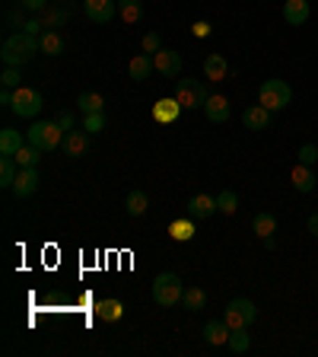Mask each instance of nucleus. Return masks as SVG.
I'll return each instance as SVG.
<instances>
[{
	"mask_svg": "<svg viewBox=\"0 0 318 357\" xmlns=\"http://www.w3.org/2000/svg\"><path fill=\"white\" fill-rule=\"evenodd\" d=\"M175 99L182 102V109H204V102L210 99L207 86L198 80H191V77H182V80H175Z\"/></svg>",
	"mask_w": 318,
	"mask_h": 357,
	"instance_id": "7",
	"label": "nucleus"
},
{
	"mask_svg": "<svg viewBox=\"0 0 318 357\" xmlns=\"http://www.w3.org/2000/svg\"><path fill=\"white\" fill-rule=\"evenodd\" d=\"M194 217H178V220H172L169 223V236L175 239V243H188V239L194 236Z\"/></svg>",
	"mask_w": 318,
	"mask_h": 357,
	"instance_id": "26",
	"label": "nucleus"
},
{
	"mask_svg": "<svg viewBox=\"0 0 318 357\" xmlns=\"http://www.w3.org/2000/svg\"><path fill=\"white\" fill-rule=\"evenodd\" d=\"M309 16H312L309 0H287V3H283V20H287L289 26H305Z\"/></svg>",
	"mask_w": 318,
	"mask_h": 357,
	"instance_id": "16",
	"label": "nucleus"
},
{
	"mask_svg": "<svg viewBox=\"0 0 318 357\" xmlns=\"http://www.w3.org/2000/svg\"><path fill=\"white\" fill-rule=\"evenodd\" d=\"M125 211L131 217H143L150 211V198H147V192H141V188H134L131 195L125 198Z\"/></svg>",
	"mask_w": 318,
	"mask_h": 357,
	"instance_id": "27",
	"label": "nucleus"
},
{
	"mask_svg": "<svg viewBox=\"0 0 318 357\" xmlns=\"http://www.w3.org/2000/svg\"><path fill=\"white\" fill-rule=\"evenodd\" d=\"M19 7L26 13H45V10L51 7V0H19Z\"/></svg>",
	"mask_w": 318,
	"mask_h": 357,
	"instance_id": "40",
	"label": "nucleus"
},
{
	"mask_svg": "<svg viewBox=\"0 0 318 357\" xmlns=\"http://www.w3.org/2000/svg\"><path fill=\"white\" fill-rule=\"evenodd\" d=\"M13 115H19V119H35L38 112L45 109V96L38 93V89H32V86H19V89H13Z\"/></svg>",
	"mask_w": 318,
	"mask_h": 357,
	"instance_id": "6",
	"label": "nucleus"
},
{
	"mask_svg": "<svg viewBox=\"0 0 318 357\" xmlns=\"http://www.w3.org/2000/svg\"><path fill=\"white\" fill-rule=\"evenodd\" d=\"M226 348H230L232 354H245V351L252 348V335H248V328H232Z\"/></svg>",
	"mask_w": 318,
	"mask_h": 357,
	"instance_id": "30",
	"label": "nucleus"
},
{
	"mask_svg": "<svg viewBox=\"0 0 318 357\" xmlns=\"http://www.w3.org/2000/svg\"><path fill=\"white\" fill-rule=\"evenodd\" d=\"M141 45H143V52H147V54H156L159 48H163V38H159V32H147Z\"/></svg>",
	"mask_w": 318,
	"mask_h": 357,
	"instance_id": "39",
	"label": "nucleus"
},
{
	"mask_svg": "<svg viewBox=\"0 0 318 357\" xmlns=\"http://www.w3.org/2000/svg\"><path fill=\"white\" fill-rule=\"evenodd\" d=\"M16 176H19L16 156H0V188H13Z\"/></svg>",
	"mask_w": 318,
	"mask_h": 357,
	"instance_id": "29",
	"label": "nucleus"
},
{
	"mask_svg": "<svg viewBox=\"0 0 318 357\" xmlns=\"http://www.w3.org/2000/svg\"><path fill=\"white\" fill-rule=\"evenodd\" d=\"M54 121H58V125L64 128V131H74V128H77V115H74V112H70V109L58 112V119H54Z\"/></svg>",
	"mask_w": 318,
	"mask_h": 357,
	"instance_id": "41",
	"label": "nucleus"
},
{
	"mask_svg": "<svg viewBox=\"0 0 318 357\" xmlns=\"http://www.w3.org/2000/svg\"><path fill=\"white\" fill-rule=\"evenodd\" d=\"M182 102H178L175 96H163L153 102V121H159V125H172V121H178V115H182Z\"/></svg>",
	"mask_w": 318,
	"mask_h": 357,
	"instance_id": "13",
	"label": "nucleus"
},
{
	"mask_svg": "<svg viewBox=\"0 0 318 357\" xmlns=\"http://www.w3.org/2000/svg\"><path fill=\"white\" fill-rule=\"evenodd\" d=\"M258 102L264 105V109H271V112H283L289 102H293V89H289L287 80L271 77V80H264L258 86Z\"/></svg>",
	"mask_w": 318,
	"mask_h": 357,
	"instance_id": "3",
	"label": "nucleus"
},
{
	"mask_svg": "<svg viewBox=\"0 0 318 357\" xmlns=\"http://www.w3.org/2000/svg\"><path fill=\"white\" fill-rule=\"evenodd\" d=\"M204 115H207L214 125H223V121H230V115H232L230 99H226V96H210L207 102H204Z\"/></svg>",
	"mask_w": 318,
	"mask_h": 357,
	"instance_id": "18",
	"label": "nucleus"
},
{
	"mask_svg": "<svg viewBox=\"0 0 318 357\" xmlns=\"http://www.w3.org/2000/svg\"><path fill=\"white\" fill-rule=\"evenodd\" d=\"M252 230H255V236H261V239L274 236L277 233V217L271 214V211H258L255 220H252Z\"/></svg>",
	"mask_w": 318,
	"mask_h": 357,
	"instance_id": "24",
	"label": "nucleus"
},
{
	"mask_svg": "<svg viewBox=\"0 0 318 357\" xmlns=\"http://www.w3.org/2000/svg\"><path fill=\"white\" fill-rule=\"evenodd\" d=\"M96 316L102 322H118L121 316H125V303L115 300V297H105V300H99L96 303Z\"/></svg>",
	"mask_w": 318,
	"mask_h": 357,
	"instance_id": "22",
	"label": "nucleus"
},
{
	"mask_svg": "<svg viewBox=\"0 0 318 357\" xmlns=\"http://www.w3.org/2000/svg\"><path fill=\"white\" fill-rule=\"evenodd\" d=\"M42 306L45 310H67V306H74V300L61 294V290H51V294H45L42 297Z\"/></svg>",
	"mask_w": 318,
	"mask_h": 357,
	"instance_id": "35",
	"label": "nucleus"
},
{
	"mask_svg": "<svg viewBox=\"0 0 318 357\" xmlns=\"http://www.w3.org/2000/svg\"><path fill=\"white\" fill-rule=\"evenodd\" d=\"M0 83L7 89H19L22 86V74H19V67H7L3 74H0Z\"/></svg>",
	"mask_w": 318,
	"mask_h": 357,
	"instance_id": "37",
	"label": "nucleus"
},
{
	"mask_svg": "<svg viewBox=\"0 0 318 357\" xmlns=\"http://www.w3.org/2000/svg\"><path fill=\"white\" fill-rule=\"evenodd\" d=\"M153 70H156V67H153V54H147V52L134 54L131 64H127V77H131L134 83H143L150 74H153Z\"/></svg>",
	"mask_w": 318,
	"mask_h": 357,
	"instance_id": "19",
	"label": "nucleus"
},
{
	"mask_svg": "<svg viewBox=\"0 0 318 357\" xmlns=\"http://www.w3.org/2000/svg\"><path fill=\"white\" fill-rule=\"evenodd\" d=\"M102 105H105V99L99 96V93H80V96H77V109H80L83 115H89V112H102Z\"/></svg>",
	"mask_w": 318,
	"mask_h": 357,
	"instance_id": "34",
	"label": "nucleus"
},
{
	"mask_svg": "<svg viewBox=\"0 0 318 357\" xmlns=\"http://www.w3.org/2000/svg\"><path fill=\"white\" fill-rule=\"evenodd\" d=\"M204 77H207V80H214V83L226 80V77H230V61L223 58L220 52H210L207 58H204Z\"/></svg>",
	"mask_w": 318,
	"mask_h": 357,
	"instance_id": "15",
	"label": "nucleus"
},
{
	"mask_svg": "<svg viewBox=\"0 0 318 357\" xmlns=\"http://www.w3.org/2000/svg\"><path fill=\"white\" fill-rule=\"evenodd\" d=\"M22 32H29V36H42L45 32V22L42 20H35V16H29V20H26V26H22Z\"/></svg>",
	"mask_w": 318,
	"mask_h": 357,
	"instance_id": "42",
	"label": "nucleus"
},
{
	"mask_svg": "<svg viewBox=\"0 0 318 357\" xmlns=\"http://www.w3.org/2000/svg\"><path fill=\"white\" fill-rule=\"evenodd\" d=\"M216 211L226 214V217H232L239 211V195L232 192V188H223V192L216 195Z\"/></svg>",
	"mask_w": 318,
	"mask_h": 357,
	"instance_id": "33",
	"label": "nucleus"
},
{
	"mask_svg": "<svg viewBox=\"0 0 318 357\" xmlns=\"http://www.w3.org/2000/svg\"><path fill=\"white\" fill-rule=\"evenodd\" d=\"M182 297H185V284L175 271H163V275H156L153 281V300L159 306H182Z\"/></svg>",
	"mask_w": 318,
	"mask_h": 357,
	"instance_id": "2",
	"label": "nucleus"
},
{
	"mask_svg": "<svg viewBox=\"0 0 318 357\" xmlns=\"http://www.w3.org/2000/svg\"><path fill=\"white\" fill-rule=\"evenodd\" d=\"M153 67H156V74H163V77H178L182 74V54L172 52V48H159V52L153 54Z\"/></svg>",
	"mask_w": 318,
	"mask_h": 357,
	"instance_id": "11",
	"label": "nucleus"
},
{
	"mask_svg": "<svg viewBox=\"0 0 318 357\" xmlns=\"http://www.w3.org/2000/svg\"><path fill=\"white\" fill-rule=\"evenodd\" d=\"M83 128H86L89 134L105 131V115L102 112H89V115H83Z\"/></svg>",
	"mask_w": 318,
	"mask_h": 357,
	"instance_id": "36",
	"label": "nucleus"
},
{
	"mask_svg": "<svg viewBox=\"0 0 318 357\" xmlns=\"http://www.w3.org/2000/svg\"><path fill=\"white\" fill-rule=\"evenodd\" d=\"M305 230H309L312 236L318 239V214H312V217H309V223H305Z\"/></svg>",
	"mask_w": 318,
	"mask_h": 357,
	"instance_id": "44",
	"label": "nucleus"
},
{
	"mask_svg": "<svg viewBox=\"0 0 318 357\" xmlns=\"http://www.w3.org/2000/svg\"><path fill=\"white\" fill-rule=\"evenodd\" d=\"M255 319H258V306H255L252 300H245V297L230 300L226 310H223V322H226L230 328H248Z\"/></svg>",
	"mask_w": 318,
	"mask_h": 357,
	"instance_id": "5",
	"label": "nucleus"
},
{
	"mask_svg": "<svg viewBox=\"0 0 318 357\" xmlns=\"http://www.w3.org/2000/svg\"><path fill=\"white\" fill-rule=\"evenodd\" d=\"M230 332H232V328L226 326L223 319H210L207 326L200 328V335H204V342L214 344V348H223V344L230 342Z\"/></svg>",
	"mask_w": 318,
	"mask_h": 357,
	"instance_id": "17",
	"label": "nucleus"
},
{
	"mask_svg": "<svg viewBox=\"0 0 318 357\" xmlns=\"http://www.w3.org/2000/svg\"><path fill=\"white\" fill-rule=\"evenodd\" d=\"M242 125L248 128V131H264V128H271V109H264V105H248V109L242 112Z\"/></svg>",
	"mask_w": 318,
	"mask_h": 357,
	"instance_id": "14",
	"label": "nucleus"
},
{
	"mask_svg": "<svg viewBox=\"0 0 318 357\" xmlns=\"http://www.w3.org/2000/svg\"><path fill=\"white\" fill-rule=\"evenodd\" d=\"M38 48H42L48 58H58V54L67 52V42H64V36H61L58 29H45L42 36H38Z\"/></svg>",
	"mask_w": 318,
	"mask_h": 357,
	"instance_id": "21",
	"label": "nucleus"
},
{
	"mask_svg": "<svg viewBox=\"0 0 318 357\" xmlns=\"http://www.w3.org/2000/svg\"><path fill=\"white\" fill-rule=\"evenodd\" d=\"M191 36L194 38H207L210 36V22H194V26H191Z\"/></svg>",
	"mask_w": 318,
	"mask_h": 357,
	"instance_id": "43",
	"label": "nucleus"
},
{
	"mask_svg": "<svg viewBox=\"0 0 318 357\" xmlns=\"http://www.w3.org/2000/svg\"><path fill=\"white\" fill-rule=\"evenodd\" d=\"M182 306H185L188 312H198L207 306V294L200 287H185V297H182Z\"/></svg>",
	"mask_w": 318,
	"mask_h": 357,
	"instance_id": "31",
	"label": "nucleus"
},
{
	"mask_svg": "<svg viewBox=\"0 0 318 357\" xmlns=\"http://www.w3.org/2000/svg\"><path fill=\"white\" fill-rule=\"evenodd\" d=\"M118 16L127 26H137L143 20V0H118Z\"/></svg>",
	"mask_w": 318,
	"mask_h": 357,
	"instance_id": "25",
	"label": "nucleus"
},
{
	"mask_svg": "<svg viewBox=\"0 0 318 357\" xmlns=\"http://www.w3.org/2000/svg\"><path fill=\"white\" fill-rule=\"evenodd\" d=\"M61 150H64L70 160H80V156H86L89 153V131H86V128H74V131H67Z\"/></svg>",
	"mask_w": 318,
	"mask_h": 357,
	"instance_id": "10",
	"label": "nucleus"
},
{
	"mask_svg": "<svg viewBox=\"0 0 318 357\" xmlns=\"http://www.w3.org/2000/svg\"><path fill=\"white\" fill-rule=\"evenodd\" d=\"M216 214V195H207V192H198L188 198V217L194 220H207V217Z\"/></svg>",
	"mask_w": 318,
	"mask_h": 357,
	"instance_id": "12",
	"label": "nucleus"
},
{
	"mask_svg": "<svg viewBox=\"0 0 318 357\" xmlns=\"http://www.w3.org/2000/svg\"><path fill=\"white\" fill-rule=\"evenodd\" d=\"M42 153L45 150H38L35 144H22L19 147V153H16V163H19V169H26V166H38V160H42Z\"/></svg>",
	"mask_w": 318,
	"mask_h": 357,
	"instance_id": "32",
	"label": "nucleus"
},
{
	"mask_svg": "<svg viewBox=\"0 0 318 357\" xmlns=\"http://www.w3.org/2000/svg\"><path fill=\"white\" fill-rule=\"evenodd\" d=\"M38 185H42L38 166H26V169H19V176H16V182H13L10 192H13L16 198H32V195L38 192Z\"/></svg>",
	"mask_w": 318,
	"mask_h": 357,
	"instance_id": "9",
	"label": "nucleus"
},
{
	"mask_svg": "<svg viewBox=\"0 0 318 357\" xmlns=\"http://www.w3.org/2000/svg\"><path fill=\"white\" fill-rule=\"evenodd\" d=\"M289 182H293V188H296V192H303V195L315 192V185H318L315 172H312L309 166H303V163L293 166V172H289Z\"/></svg>",
	"mask_w": 318,
	"mask_h": 357,
	"instance_id": "20",
	"label": "nucleus"
},
{
	"mask_svg": "<svg viewBox=\"0 0 318 357\" xmlns=\"http://www.w3.org/2000/svg\"><path fill=\"white\" fill-rule=\"evenodd\" d=\"M35 52H42V48H38V38L29 36V32H22V29L16 32V36H7L3 45H0V58H3L7 67L29 64V61L35 58Z\"/></svg>",
	"mask_w": 318,
	"mask_h": 357,
	"instance_id": "1",
	"label": "nucleus"
},
{
	"mask_svg": "<svg viewBox=\"0 0 318 357\" xmlns=\"http://www.w3.org/2000/svg\"><path fill=\"white\" fill-rule=\"evenodd\" d=\"M70 13L74 10L70 7H48L42 13V22H45V29H61V26H67V20H70Z\"/></svg>",
	"mask_w": 318,
	"mask_h": 357,
	"instance_id": "28",
	"label": "nucleus"
},
{
	"mask_svg": "<svg viewBox=\"0 0 318 357\" xmlns=\"http://www.w3.org/2000/svg\"><path fill=\"white\" fill-rule=\"evenodd\" d=\"M22 144H26V137L16 128H3L0 131V156H16Z\"/></svg>",
	"mask_w": 318,
	"mask_h": 357,
	"instance_id": "23",
	"label": "nucleus"
},
{
	"mask_svg": "<svg viewBox=\"0 0 318 357\" xmlns=\"http://www.w3.org/2000/svg\"><path fill=\"white\" fill-rule=\"evenodd\" d=\"M299 163H303V166L318 163V147H315V144H303V147H299Z\"/></svg>",
	"mask_w": 318,
	"mask_h": 357,
	"instance_id": "38",
	"label": "nucleus"
},
{
	"mask_svg": "<svg viewBox=\"0 0 318 357\" xmlns=\"http://www.w3.org/2000/svg\"><path fill=\"white\" fill-rule=\"evenodd\" d=\"M83 13L96 26H105L118 16V0H83Z\"/></svg>",
	"mask_w": 318,
	"mask_h": 357,
	"instance_id": "8",
	"label": "nucleus"
},
{
	"mask_svg": "<svg viewBox=\"0 0 318 357\" xmlns=\"http://www.w3.org/2000/svg\"><path fill=\"white\" fill-rule=\"evenodd\" d=\"M64 128L58 125V121H35V125L26 131V141L35 144L38 150H45V153H51V150H61V144H64Z\"/></svg>",
	"mask_w": 318,
	"mask_h": 357,
	"instance_id": "4",
	"label": "nucleus"
}]
</instances>
